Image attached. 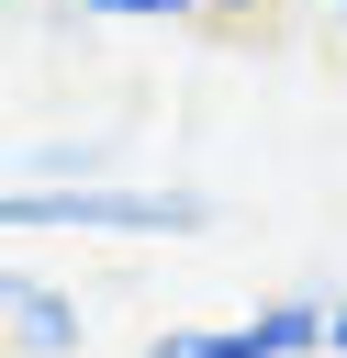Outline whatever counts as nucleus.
Masks as SVG:
<instances>
[{
  "label": "nucleus",
  "instance_id": "nucleus-6",
  "mask_svg": "<svg viewBox=\"0 0 347 358\" xmlns=\"http://www.w3.org/2000/svg\"><path fill=\"white\" fill-rule=\"evenodd\" d=\"M325 358H347V291H336V313H325Z\"/></svg>",
  "mask_w": 347,
  "mask_h": 358
},
{
  "label": "nucleus",
  "instance_id": "nucleus-4",
  "mask_svg": "<svg viewBox=\"0 0 347 358\" xmlns=\"http://www.w3.org/2000/svg\"><path fill=\"white\" fill-rule=\"evenodd\" d=\"M67 11H90V22H190L201 0H67Z\"/></svg>",
  "mask_w": 347,
  "mask_h": 358
},
{
  "label": "nucleus",
  "instance_id": "nucleus-1",
  "mask_svg": "<svg viewBox=\"0 0 347 358\" xmlns=\"http://www.w3.org/2000/svg\"><path fill=\"white\" fill-rule=\"evenodd\" d=\"M213 201L168 179H22L0 190V235H201Z\"/></svg>",
  "mask_w": 347,
  "mask_h": 358
},
{
  "label": "nucleus",
  "instance_id": "nucleus-7",
  "mask_svg": "<svg viewBox=\"0 0 347 358\" xmlns=\"http://www.w3.org/2000/svg\"><path fill=\"white\" fill-rule=\"evenodd\" d=\"M201 11H213V22H246V11H257V0H201Z\"/></svg>",
  "mask_w": 347,
  "mask_h": 358
},
{
  "label": "nucleus",
  "instance_id": "nucleus-3",
  "mask_svg": "<svg viewBox=\"0 0 347 358\" xmlns=\"http://www.w3.org/2000/svg\"><path fill=\"white\" fill-rule=\"evenodd\" d=\"M336 291H269L246 324H213V358H325Z\"/></svg>",
  "mask_w": 347,
  "mask_h": 358
},
{
  "label": "nucleus",
  "instance_id": "nucleus-8",
  "mask_svg": "<svg viewBox=\"0 0 347 358\" xmlns=\"http://www.w3.org/2000/svg\"><path fill=\"white\" fill-rule=\"evenodd\" d=\"M336 22H347V11H336Z\"/></svg>",
  "mask_w": 347,
  "mask_h": 358
},
{
  "label": "nucleus",
  "instance_id": "nucleus-5",
  "mask_svg": "<svg viewBox=\"0 0 347 358\" xmlns=\"http://www.w3.org/2000/svg\"><path fill=\"white\" fill-rule=\"evenodd\" d=\"M134 358H213V324H157Z\"/></svg>",
  "mask_w": 347,
  "mask_h": 358
},
{
  "label": "nucleus",
  "instance_id": "nucleus-2",
  "mask_svg": "<svg viewBox=\"0 0 347 358\" xmlns=\"http://www.w3.org/2000/svg\"><path fill=\"white\" fill-rule=\"evenodd\" d=\"M0 336L22 358H78L90 347V313H78V291H56L34 268H0Z\"/></svg>",
  "mask_w": 347,
  "mask_h": 358
}]
</instances>
